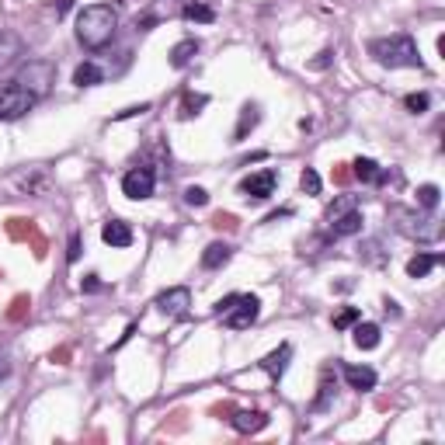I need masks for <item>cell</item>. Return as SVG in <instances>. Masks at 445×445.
<instances>
[{"label": "cell", "instance_id": "cell-17", "mask_svg": "<svg viewBox=\"0 0 445 445\" xmlns=\"http://www.w3.org/2000/svg\"><path fill=\"white\" fill-rule=\"evenodd\" d=\"M18 56H21V39L11 35V32H0V70L11 67Z\"/></svg>", "mask_w": 445, "mask_h": 445}, {"label": "cell", "instance_id": "cell-7", "mask_svg": "<svg viewBox=\"0 0 445 445\" xmlns=\"http://www.w3.org/2000/svg\"><path fill=\"white\" fill-rule=\"evenodd\" d=\"M153 184H157V174H153V167H132L125 178H122V191L129 195V198H150L153 195Z\"/></svg>", "mask_w": 445, "mask_h": 445}, {"label": "cell", "instance_id": "cell-2", "mask_svg": "<svg viewBox=\"0 0 445 445\" xmlns=\"http://www.w3.org/2000/svg\"><path fill=\"white\" fill-rule=\"evenodd\" d=\"M369 56L379 63V67H421V56H418V46L411 35H383V39H372L369 42Z\"/></svg>", "mask_w": 445, "mask_h": 445}, {"label": "cell", "instance_id": "cell-18", "mask_svg": "<svg viewBox=\"0 0 445 445\" xmlns=\"http://www.w3.org/2000/svg\"><path fill=\"white\" fill-rule=\"evenodd\" d=\"M379 345V324H358L355 327V348H362V352H372Z\"/></svg>", "mask_w": 445, "mask_h": 445}, {"label": "cell", "instance_id": "cell-23", "mask_svg": "<svg viewBox=\"0 0 445 445\" xmlns=\"http://www.w3.org/2000/svg\"><path fill=\"white\" fill-rule=\"evenodd\" d=\"M352 167H355L352 174H355L358 181H365V184H376V178H379V164H376V160H369V157H358Z\"/></svg>", "mask_w": 445, "mask_h": 445}, {"label": "cell", "instance_id": "cell-36", "mask_svg": "<svg viewBox=\"0 0 445 445\" xmlns=\"http://www.w3.org/2000/svg\"><path fill=\"white\" fill-rule=\"evenodd\" d=\"M327 63H331V53H320V56H317V60H313L310 67H313V70H324Z\"/></svg>", "mask_w": 445, "mask_h": 445}, {"label": "cell", "instance_id": "cell-13", "mask_svg": "<svg viewBox=\"0 0 445 445\" xmlns=\"http://www.w3.org/2000/svg\"><path fill=\"white\" fill-rule=\"evenodd\" d=\"M230 258H233V247H230V244H223V240H216V244H209V247H205V254H202V268H205V271H216V268L226 265Z\"/></svg>", "mask_w": 445, "mask_h": 445}, {"label": "cell", "instance_id": "cell-5", "mask_svg": "<svg viewBox=\"0 0 445 445\" xmlns=\"http://www.w3.org/2000/svg\"><path fill=\"white\" fill-rule=\"evenodd\" d=\"M153 306L167 317V320H181V317H188V306H191V292L184 289V285H174V289H167V292H160L157 299H153Z\"/></svg>", "mask_w": 445, "mask_h": 445}, {"label": "cell", "instance_id": "cell-26", "mask_svg": "<svg viewBox=\"0 0 445 445\" xmlns=\"http://www.w3.org/2000/svg\"><path fill=\"white\" fill-rule=\"evenodd\" d=\"M352 209H355V195H341L338 202H331V209H327V223L338 219V216H345V212H352Z\"/></svg>", "mask_w": 445, "mask_h": 445}, {"label": "cell", "instance_id": "cell-12", "mask_svg": "<svg viewBox=\"0 0 445 445\" xmlns=\"http://www.w3.org/2000/svg\"><path fill=\"white\" fill-rule=\"evenodd\" d=\"M289 358H292V345H282L278 352H271V355L261 358V369H265L271 379H282L285 369H289Z\"/></svg>", "mask_w": 445, "mask_h": 445}, {"label": "cell", "instance_id": "cell-22", "mask_svg": "<svg viewBox=\"0 0 445 445\" xmlns=\"http://www.w3.org/2000/svg\"><path fill=\"white\" fill-rule=\"evenodd\" d=\"M181 14H184V21H202V25H212L216 21V11L209 4H198V0L195 4H184Z\"/></svg>", "mask_w": 445, "mask_h": 445}, {"label": "cell", "instance_id": "cell-27", "mask_svg": "<svg viewBox=\"0 0 445 445\" xmlns=\"http://www.w3.org/2000/svg\"><path fill=\"white\" fill-rule=\"evenodd\" d=\"M358 317H362V310H358V306H345L341 313H334V331H345V327L358 324Z\"/></svg>", "mask_w": 445, "mask_h": 445}, {"label": "cell", "instance_id": "cell-30", "mask_svg": "<svg viewBox=\"0 0 445 445\" xmlns=\"http://www.w3.org/2000/svg\"><path fill=\"white\" fill-rule=\"evenodd\" d=\"M184 202H188V205H195V209H202V205H209V191L191 184V188H184Z\"/></svg>", "mask_w": 445, "mask_h": 445}, {"label": "cell", "instance_id": "cell-38", "mask_svg": "<svg viewBox=\"0 0 445 445\" xmlns=\"http://www.w3.org/2000/svg\"><path fill=\"white\" fill-rule=\"evenodd\" d=\"M7 376H11V358H4V355H0V383H4Z\"/></svg>", "mask_w": 445, "mask_h": 445}, {"label": "cell", "instance_id": "cell-16", "mask_svg": "<svg viewBox=\"0 0 445 445\" xmlns=\"http://www.w3.org/2000/svg\"><path fill=\"white\" fill-rule=\"evenodd\" d=\"M331 400H334V376H331V369H324L320 372V393H317V400H313V407L310 411H327L331 407Z\"/></svg>", "mask_w": 445, "mask_h": 445}, {"label": "cell", "instance_id": "cell-15", "mask_svg": "<svg viewBox=\"0 0 445 445\" xmlns=\"http://www.w3.org/2000/svg\"><path fill=\"white\" fill-rule=\"evenodd\" d=\"M258 122H261L258 104H244V108H240V122H237V129H233V143H244V139H247V132H251Z\"/></svg>", "mask_w": 445, "mask_h": 445}, {"label": "cell", "instance_id": "cell-25", "mask_svg": "<svg viewBox=\"0 0 445 445\" xmlns=\"http://www.w3.org/2000/svg\"><path fill=\"white\" fill-rule=\"evenodd\" d=\"M439 195H442V191H439V184H421V188H418V205L432 212V209L439 205Z\"/></svg>", "mask_w": 445, "mask_h": 445}, {"label": "cell", "instance_id": "cell-4", "mask_svg": "<svg viewBox=\"0 0 445 445\" xmlns=\"http://www.w3.org/2000/svg\"><path fill=\"white\" fill-rule=\"evenodd\" d=\"M32 104H35V97L21 88L18 81L0 88V118H21L25 111H32Z\"/></svg>", "mask_w": 445, "mask_h": 445}, {"label": "cell", "instance_id": "cell-32", "mask_svg": "<svg viewBox=\"0 0 445 445\" xmlns=\"http://www.w3.org/2000/svg\"><path fill=\"white\" fill-rule=\"evenodd\" d=\"M81 289H84V292H101L104 285H101V278H97V275H88V278H81Z\"/></svg>", "mask_w": 445, "mask_h": 445}, {"label": "cell", "instance_id": "cell-33", "mask_svg": "<svg viewBox=\"0 0 445 445\" xmlns=\"http://www.w3.org/2000/svg\"><path fill=\"white\" fill-rule=\"evenodd\" d=\"M143 111H150V104H136V108H125V111H118V115H115V122H122V118H132V115H143Z\"/></svg>", "mask_w": 445, "mask_h": 445}, {"label": "cell", "instance_id": "cell-14", "mask_svg": "<svg viewBox=\"0 0 445 445\" xmlns=\"http://www.w3.org/2000/svg\"><path fill=\"white\" fill-rule=\"evenodd\" d=\"M355 233H362V212L358 209L331 219V237H355Z\"/></svg>", "mask_w": 445, "mask_h": 445}, {"label": "cell", "instance_id": "cell-6", "mask_svg": "<svg viewBox=\"0 0 445 445\" xmlns=\"http://www.w3.org/2000/svg\"><path fill=\"white\" fill-rule=\"evenodd\" d=\"M258 313H261V299L258 296H240L237 306L230 313H223V320H226L230 331H244V327H251L258 320Z\"/></svg>", "mask_w": 445, "mask_h": 445}, {"label": "cell", "instance_id": "cell-21", "mask_svg": "<svg viewBox=\"0 0 445 445\" xmlns=\"http://www.w3.org/2000/svg\"><path fill=\"white\" fill-rule=\"evenodd\" d=\"M439 261H442V254H414V258L407 261V275H411V278H425Z\"/></svg>", "mask_w": 445, "mask_h": 445}, {"label": "cell", "instance_id": "cell-29", "mask_svg": "<svg viewBox=\"0 0 445 445\" xmlns=\"http://www.w3.org/2000/svg\"><path fill=\"white\" fill-rule=\"evenodd\" d=\"M404 104H407V111H414V115H421V111H428V104H432V97H428V94H407V97H404Z\"/></svg>", "mask_w": 445, "mask_h": 445}, {"label": "cell", "instance_id": "cell-34", "mask_svg": "<svg viewBox=\"0 0 445 445\" xmlns=\"http://www.w3.org/2000/svg\"><path fill=\"white\" fill-rule=\"evenodd\" d=\"M237 299H240V296H226V299H219V303H216V313H219V317L230 313V310L237 306Z\"/></svg>", "mask_w": 445, "mask_h": 445}, {"label": "cell", "instance_id": "cell-9", "mask_svg": "<svg viewBox=\"0 0 445 445\" xmlns=\"http://www.w3.org/2000/svg\"><path fill=\"white\" fill-rule=\"evenodd\" d=\"M101 240H104L108 247H129V244H132V226L122 223V219H111V223L101 226Z\"/></svg>", "mask_w": 445, "mask_h": 445}, {"label": "cell", "instance_id": "cell-24", "mask_svg": "<svg viewBox=\"0 0 445 445\" xmlns=\"http://www.w3.org/2000/svg\"><path fill=\"white\" fill-rule=\"evenodd\" d=\"M205 104H209V97H205V94H191V90H188V94L181 97V118H191V115H198Z\"/></svg>", "mask_w": 445, "mask_h": 445}, {"label": "cell", "instance_id": "cell-39", "mask_svg": "<svg viewBox=\"0 0 445 445\" xmlns=\"http://www.w3.org/2000/svg\"><path fill=\"white\" fill-rule=\"evenodd\" d=\"M386 313H393V317H400V306H397L393 299H386Z\"/></svg>", "mask_w": 445, "mask_h": 445}, {"label": "cell", "instance_id": "cell-11", "mask_svg": "<svg viewBox=\"0 0 445 445\" xmlns=\"http://www.w3.org/2000/svg\"><path fill=\"white\" fill-rule=\"evenodd\" d=\"M345 383L352 386V390H372L376 386V369H369V365H345Z\"/></svg>", "mask_w": 445, "mask_h": 445}, {"label": "cell", "instance_id": "cell-31", "mask_svg": "<svg viewBox=\"0 0 445 445\" xmlns=\"http://www.w3.org/2000/svg\"><path fill=\"white\" fill-rule=\"evenodd\" d=\"M81 258V233H70V251H67V261L74 265Z\"/></svg>", "mask_w": 445, "mask_h": 445}, {"label": "cell", "instance_id": "cell-28", "mask_svg": "<svg viewBox=\"0 0 445 445\" xmlns=\"http://www.w3.org/2000/svg\"><path fill=\"white\" fill-rule=\"evenodd\" d=\"M299 188H303L306 195H320V174H317L313 167H306V171L299 174Z\"/></svg>", "mask_w": 445, "mask_h": 445}, {"label": "cell", "instance_id": "cell-3", "mask_svg": "<svg viewBox=\"0 0 445 445\" xmlns=\"http://www.w3.org/2000/svg\"><path fill=\"white\" fill-rule=\"evenodd\" d=\"M18 84L39 101L42 94H49V88L56 84V70H53V63H46V60H28V67L18 74Z\"/></svg>", "mask_w": 445, "mask_h": 445}, {"label": "cell", "instance_id": "cell-20", "mask_svg": "<svg viewBox=\"0 0 445 445\" xmlns=\"http://www.w3.org/2000/svg\"><path fill=\"white\" fill-rule=\"evenodd\" d=\"M195 53H198V39H184V42H178V46L171 49V67H174V70L188 67Z\"/></svg>", "mask_w": 445, "mask_h": 445}, {"label": "cell", "instance_id": "cell-35", "mask_svg": "<svg viewBox=\"0 0 445 445\" xmlns=\"http://www.w3.org/2000/svg\"><path fill=\"white\" fill-rule=\"evenodd\" d=\"M212 226H219V230H223V226H226V230H233V226H237V219H233V216H223V212H219V216L212 219Z\"/></svg>", "mask_w": 445, "mask_h": 445}, {"label": "cell", "instance_id": "cell-1", "mask_svg": "<svg viewBox=\"0 0 445 445\" xmlns=\"http://www.w3.org/2000/svg\"><path fill=\"white\" fill-rule=\"evenodd\" d=\"M118 28V11L111 4H90L77 14V42L84 49H104L115 39Z\"/></svg>", "mask_w": 445, "mask_h": 445}, {"label": "cell", "instance_id": "cell-10", "mask_svg": "<svg viewBox=\"0 0 445 445\" xmlns=\"http://www.w3.org/2000/svg\"><path fill=\"white\" fill-rule=\"evenodd\" d=\"M230 425H233L240 435H254V432H261L268 425V414L265 411H237V414L230 418Z\"/></svg>", "mask_w": 445, "mask_h": 445}, {"label": "cell", "instance_id": "cell-19", "mask_svg": "<svg viewBox=\"0 0 445 445\" xmlns=\"http://www.w3.org/2000/svg\"><path fill=\"white\" fill-rule=\"evenodd\" d=\"M101 81H104V74H101L97 63H81V67L74 70V84H77V88H94V84H101Z\"/></svg>", "mask_w": 445, "mask_h": 445}, {"label": "cell", "instance_id": "cell-37", "mask_svg": "<svg viewBox=\"0 0 445 445\" xmlns=\"http://www.w3.org/2000/svg\"><path fill=\"white\" fill-rule=\"evenodd\" d=\"M25 306H28V299H25V296H18V299H14V310H11V317H21V310H25Z\"/></svg>", "mask_w": 445, "mask_h": 445}, {"label": "cell", "instance_id": "cell-40", "mask_svg": "<svg viewBox=\"0 0 445 445\" xmlns=\"http://www.w3.org/2000/svg\"><path fill=\"white\" fill-rule=\"evenodd\" d=\"M70 7H74V0H60V7H56V14H67Z\"/></svg>", "mask_w": 445, "mask_h": 445}, {"label": "cell", "instance_id": "cell-8", "mask_svg": "<svg viewBox=\"0 0 445 445\" xmlns=\"http://www.w3.org/2000/svg\"><path fill=\"white\" fill-rule=\"evenodd\" d=\"M275 184H278V174L265 167V171H258V174H247V178L240 181V191L247 195V198H258V202H265L275 195Z\"/></svg>", "mask_w": 445, "mask_h": 445}]
</instances>
